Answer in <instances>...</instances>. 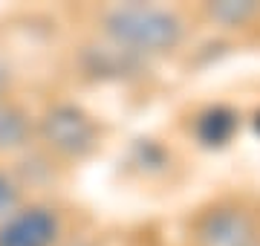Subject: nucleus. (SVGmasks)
<instances>
[{
  "instance_id": "nucleus-1",
  "label": "nucleus",
  "mask_w": 260,
  "mask_h": 246,
  "mask_svg": "<svg viewBox=\"0 0 260 246\" xmlns=\"http://www.w3.org/2000/svg\"><path fill=\"white\" fill-rule=\"evenodd\" d=\"M107 29L116 41L139 49H168L182 35V26L171 12L150 9V6L116 9L107 18Z\"/></svg>"
},
{
  "instance_id": "nucleus-2",
  "label": "nucleus",
  "mask_w": 260,
  "mask_h": 246,
  "mask_svg": "<svg viewBox=\"0 0 260 246\" xmlns=\"http://www.w3.org/2000/svg\"><path fill=\"white\" fill-rule=\"evenodd\" d=\"M55 235L58 223L47 208H29L0 229V246H49Z\"/></svg>"
},
{
  "instance_id": "nucleus-3",
  "label": "nucleus",
  "mask_w": 260,
  "mask_h": 246,
  "mask_svg": "<svg viewBox=\"0 0 260 246\" xmlns=\"http://www.w3.org/2000/svg\"><path fill=\"white\" fill-rule=\"evenodd\" d=\"M44 133L61 151L81 153L93 139V125L73 107H61V110H55V113H49L44 119Z\"/></svg>"
},
{
  "instance_id": "nucleus-4",
  "label": "nucleus",
  "mask_w": 260,
  "mask_h": 246,
  "mask_svg": "<svg viewBox=\"0 0 260 246\" xmlns=\"http://www.w3.org/2000/svg\"><path fill=\"white\" fill-rule=\"evenodd\" d=\"M234 128H237V116L225 107H214L208 113L200 116V125H197V133L205 145H225L232 139Z\"/></svg>"
},
{
  "instance_id": "nucleus-5",
  "label": "nucleus",
  "mask_w": 260,
  "mask_h": 246,
  "mask_svg": "<svg viewBox=\"0 0 260 246\" xmlns=\"http://www.w3.org/2000/svg\"><path fill=\"white\" fill-rule=\"evenodd\" d=\"M208 246H240L246 240V223L240 214H217L205 226Z\"/></svg>"
},
{
  "instance_id": "nucleus-6",
  "label": "nucleus",
  "mask_w": 260,
  "mask_h": 246,
  "mask_svg": "<svg viewBox=\"0 0 260 246\" xmlns=\"http://www.w3.org/2000/svg\"><path fill=\"white\" fill-rule=\"evenodd\" d=\"M254 12V3H234V0H223V3H214L211 6V15L214 18L225 20V23H240L243 18H249Z\"/></svg>"
},
{
  "instance_id": "nucleus-7",
  "label": "nucleus",
  "mask_w": 260,
  "mask_h": 246,
  "mask_svg": "<svg viewBox=\"0 0 260 246\" xmlns=\"http://www.w3.org/2000/svg\"><path fill=\"white\" fill-rule=\"evenodd\" d=\"M23 139V122L9 110H0V148L18 145Z\"/></svg>"
},
{
  "instance_id": "nucleus-8",
  "label": "nucleus",
  "mask_w": 260,
  "mask_h": 246,
  "mask_svg": "<svg viewBox=\"0 0 260 246\" xmlns=\"http://www.w3.org/2000/svg\"><path fill=\"white\" fill-rule=\"evenodd\" d=\"M15 200H18V194H15V189H12V182L0 177V218L15 208Z\"/></svg>"
}]
</instances>
